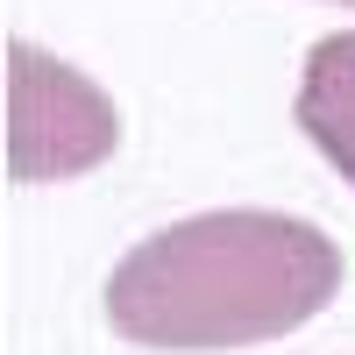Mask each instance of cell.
<instances>
[{"label": "cell", "mask_w": 355, "mask_h": 355, "mask_svg": "<svg viewBox=\"0 0 355 355\" xmlns=\"http://www.w3.org/2000/svg\"><path fill=\"white\" fill-rule=\"evenodd\" d=\"M341 242L277 206L171 220L107 270V327L164 355H220L313 327L341 299Z\"/></svg>", "instance_id": "6da1fadb"}, {"label": "cell", "mask_w": 355, "mask_h": 355, "mask_svg": "<svg viewBox=\"0 0 355 355\" xmlns=\"http://www.w3.org/2000/svg\"><path fill=\"white\" fill-rule=\"evenodd\" d=\"M8 164L21 185H71V178L100 171L121 150V107H114L93 78L64 57L36 43H15V85H8Z\"/></svg>", "instance_id": "7a4b0ae2"}, {"label": "cell", "mask_w": 355, "mask_h": 355, "mask_svg": "<svg viewBox=\"0 0 355 355\" xmlns=\"http://www.w3.org/2000/svg\"><path fill=\"white\" fill-rule=\"evenodd\" d=\"M291 114H299L306 142L341 171V185H355V28H327L306 50Z\"/></svg>", "instance_id": "3957f363"}, {"label": "cell", "mask_w": 355, "mask_h": 355, "mask_svg": "<svg viewBox=\"0 0 355 355\" xmlns=\"http://www.w3.org/2000/svg\"><path fill=\"white\" fill-rule=\"evenodd\" d=\"M334 8H355V0H334Z\"/></svg>", "instance_id": "277c9868"}]
</instances>
